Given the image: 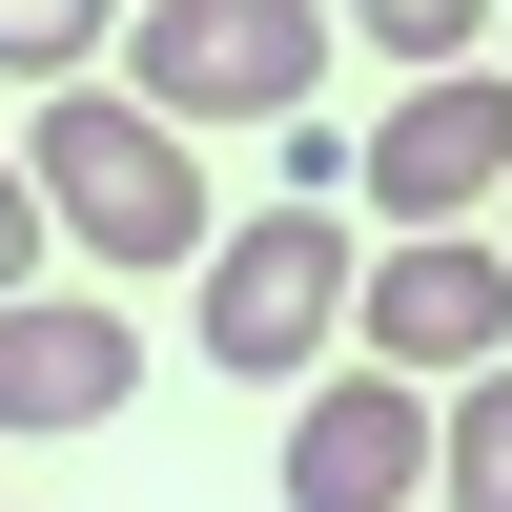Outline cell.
Here are the masks:
<instances>
[{
	"label": "cell",
	"instance_id": "8992f818",
	"mask_svg": "<svg viewBox=\"0 0 512 512\" xmlns=\"http://www.w3.org/2000/svg\"><path fill=\"white\" fill-rule=\"evenodd\" d=\"M123 390H144V328L103 287H21L0 308V431H103Z\"/></svg>",
	"mask_w": 512,
	"mask_h": 512
},
{
	"label": "cell",
	"instance_id": "9c48e42d",
	"mask_svg": "<svg viewBox=\"0 0 512 512\" xmlns=\"http://www.w3.org/2000/svg\"><path fill=\"white\" fill-rule=\"evenodd\" d=\"M123 21H144V0H0V82H82Z\"/></svg>",
	"mask_w": 512,
	"mask_h": 512
},
{
	"label": "cell",
	"instance_id": "7a4b0ae2",
	"mask_svg": "<svg viewBox=\"0 0 512 512\" xmlns=\"http://www.w3.org/2000/svg\"><path fill=\"white\" fill-rule=\"evenodd\" d=\"M349 226L328 205H246V226H205V308H185V349L226 369V390H308L328 349H349Z\"/></svg>",
	"mask_w": 512,
	"mask_h": 512
},
{
	"label": "cell",
	"instance_id": "30bf717a",
	"mask_svg": "<svg viewBox=\"0 0 512 512\" xmlns=\"http://www.w3.org/2000/svg\"><path fill=\"white\" fill-rule=\"evenodd\" d=\"M349 41H390V62L431 82V62H472V41H492V0H349Z\"/></svg>",
	"mask_w": 512,
	"mask_h": 512
},
{
	"label": "cell",
	"instance_id": "ba28073f",
	"mask_svg": "<svg viewBox=\"0 0 512 512\" xmlns=\"http://www.w3.org/2000/svg\"><path fill=\"white\" fill-rule=\"evenodd\" d=\"M431 492H451V512H512V349L431 410Z\"/></svg>",
	"mask_w": 512,
	"mask_h": 512
},
{
	"label": "cell",
	"instance_id": "8fae6325",
	"mask_svg": "<svg viewBox=\"0 0 512 512\" xmlns=\"http://www.w3.org/2000/svg\"><path fill=\"white\" fill-rule=\"evenodd\" d=\"M41 226H62V205H41L21 164H0V308H21V267H41Z\"/></svg>",
	"mask_w": 512,
	"mask_h": 512
},
{
	"label": "cell",
	"instance_id": "6da1fadb",
	"mask_svg": "<svg viewBox=\"0 0 512 512\" xmlns=\"http://www.w3.org/2000/svg\"><path fill=\"white\" fill-rule=\"evenodd\" d=\"M21 185L62 205V246H82V267H205V164H185V123H164V103H123V82H41Z\"/></svg>",
	"mask_w": 512,
	"mask_h": 512
},
{
	"label": "cell",
	"instance_id": "7c38bea8",
	"mask_svg": "<svg viewBox=\"0 0 512 512\" xmlns=\"http://www.w3.org/2000/svg\"><path fill=\"white\" fill-rule=\"evenodd\" d=\"M492 21H512V0H492Z\"/></svg>",
	"mask_w": 512,
	"mask_h": 512
},
{
	"label": "cell",
	"instance_id": "3957f363",
	"mask_svg": "<svg viewBox=\"0 0 512 512\" xmlns=\"http://www.w3.org/2000/svg\"><path fill=\"white\" fill-rule=\"evenodd\" d=\"M328 82V0H144L123 21V103L164 123H308Z\"/></svg>",
	"mask_w": 512,
	"mask_h": 512
},
{
	"label": "cell",
	"instance_id": "52a82bcc",
	"mask_svg": "<svg viewBox=\"0 0 512 512\" xmlns=\"http://www.w3.org/2000/svg\"><path fill=\"white\" fill-rule=\"evenodd\" d=\"M410 492H431V390H410V369L308 390V431H287V512H410Z\"/></svg>",
	"mask_w": 512,
	"mask_h": 512
},
{
	"label": "cell",
	"instance_id": "5b68a950",
	"mask_svg": "<svg viewBox=\"0 0 512 512\" xmlns=\"http://www.w3.org/2000/svg\"><path fill=\"white\" fill-rule=\"evenodd\" d=\"M349 185H369V226H390V246H410V226H472V205L512 185V82L431 62V82H410V103L349 144Z\"/></svg>",
	"mask_w": 512,
	"mask_h": 512
},
{
	"label": "cell",
	"instance_id": "277c9868",
	"mask_svg": "<svg viewBox=\"0 0 512 512\" xmlns=\"http://www.w3.org/2000/svg\"><path fill=\"white\" fill-rule=\"evenodd\" d=\"M349 349H369V369H410V390H472V369L512 349V246H472V226H410L390 267L349 287Z\"/></svg>",
	"mask_w": 512,
	"mask_h": 512
}]
</instances>
